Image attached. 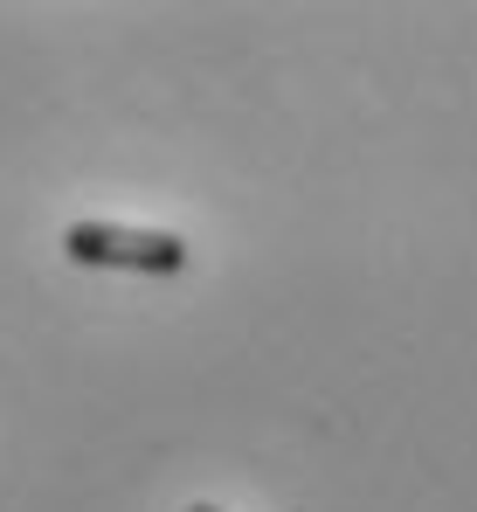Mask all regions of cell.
Returning a JSON list of instances; mask_svg holds the SVG:
<instances>
[{
    "mask_svg": "<svg viewBox=\"0 0 477 512\" xmlns=\"http://www.w3.org/2000/svg\"><path fill=\"white\" fill-rule=\"evenodd\" d=\"M63 256L83 263V270H139V277L187 270V243L173 229H132V222H70Z\"/></svg>",
    "mask_w": 477,
    "mask_h": 512,
    "instance_id": "obj_1",
    "label": "cell"
},
{
    "mask_svg": "<svg viewBox=\"0 0 477 512\" xmlns=\"http://www.w3.org/2000/svg\"><path fill=\"white\" fill-rule=\"evenodd\" d=\"M187 512H222V506H187Z\"/></svg>",
    "mask_w": 477,
    "mask_h": 512,
    "instance_id": "obj_2",
    "label": "cell"
}]
</instances>
